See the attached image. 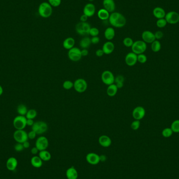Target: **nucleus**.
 <instances>
[{
	"label": "nucleus",
	"mask_w": 179,
	"mask_h": 179,
	"mask_svg": "<svg viewBox=\"0 0 179 179\" xmlns=\"http://www.w3.org/2000/svg\"><path fill=\"white\" fill-rule=\"evenodd\" d=\"M109 22L110 25L116 28H122L126 24V19L122 14L119 12L110 13L109 17Z\"/></svg>",
	"instance_id": "obj_1"
},
{
	"label": "nucleus",
	"mask_w": 179,
	"mask_h": 179,
	"mask_svg": "<svg viewBox=\"0 0 179 179\" xmlns=\"http://www.w3.org/2000/svg\"><path fill=\"white\" fill-rule=\"evenodd\" d=\"M38 13L43 18H48L52 15V6L48 2H43L40 4L38 7Z\"/></svg>",
	"instance_id": "obj_2"
},
{
	"label": "nucleus",
	"mask_w": 179,
	"mask_h": 179,
	"mask_svg": "<svg viewBox=\"0 0 179 179\" xmlns=\"http://www.w3.org/2000/svg\"><path fill=\"white\" fill-rule=\"evenodd\" d=\"M48 124L44 121L35 122L31 126V129L35 131L37 135H42L48 131Z\"/></svg>",
	"instance_id": "obj_3"
},
{
	"label": "nucleus",
	"mask_w": 179,
	"mask_h": 179,
	"mask_svg": "<svg viewBox=\"0 0 179 179\" xmlns=\"http://www.w3.org/2000/svg\"><path fill=\"white\" fill-rule=\"evenodd\" d=\"M132 52L136 54H144L146 51L147 48V44L143 40H137L134 42L133 46H131Z\"/></svg>",
	"instance_id": "obj_4"
},
{
	"label": "nucleus",
	"mask_w": 179,
	"mask_h": 179,
	"mask_svg": "<svg viewBox=\"0 0 179 179\" xmlns=\"http://www.w3.org/2000/svg\"><path fill=\"white\" fill-rule=\"evenodd\" d=\"M91 26L88 22H80L75 26V31L79 35L84 36L89 35Z\"/></svg>",
	"instance_id": "obj_5"
},
{
	"label": "nucleus",
	"mask_w": 179,
	"mask_h": 179,
	"mask_svg": "<svg viewBox=\"0 0 179 179\" xmlns=\"http://www.w3.org/2000/svg\"><path fill=\"white\" fill-rule=\"evenodd\" d=\"M26 122L27 119L25 116L19 115L13 119V125L16 130H23L25 129V127L27 126Z\"/></svg>",
	"instance_id": "obj_6"
},
{
	"label": "nucleus",
	"mask_w": 179,
	"mask_h": 179,
	"mask_svg": "<svg viewBox=\"0 0 179 179\" xmlns=\"http://www.w3.org/2000/svg\"><path fill=\"white\" fill-rule=\"evenodd\" d=\"M88 83L86 80L82 78H79L75 80L73 82V88L75 91L82 93L86 91L88 89Z\"/></svg>",
	"instance_id": "obj_7"
},
{
	"label": "nucleus",
	"mask_w": 179,
	"mask_h": 179,
	"mask_svg": "<svg viewBox=\"0 0 179 179\" xmlns=\"http://www.w3.org/2000/svg\"><path fill=\"white\" fill-rule=\"evenodd\" d=\"M68 56L69 59L73 62L79 61L81 59L82 54L81 49L80 48L74 47L68 50Z\"/></svg>",
	"instance_id": "obj_8"
},
{
	"label": "nucleus",
	"mask_w": 179,
	"mask_h": 179,
	"mask_svg": "<svg viewBox=\"0 0 179 179\" xmlns=\"http://www.w3.org/2000/svg\"><path fill=\"white\" fill-rule=\"evenodd\" d=\"M115 78L113 73L110 70H105L101 75L102 82L107 86L114 84Z\"/></svg>",
	"instance_id": "obj_9"
},
{
	"label": "nucleus",
	"mask_w": 179,
	"mask_h": 179,
	"mask_svg": "<svg viewBox=\"0 0 179 179\" xmlns=\"http://www.w3.org/2000/svg\"><path fill=\"white\" fill-rule=\"evenodd\" d=\"M13 138L17 142L21 144H23L28 139V133L24 129L16 130L13 134Z\"/></svg>",
	"instance_id": "obj_10"
},
{
	"label": "nucleus",
	"mask_w": 179,
	"mask_h": 179,
	"mask_svg": "<svg viewBox=\"0 0 179 179\" xmlns=\"http://www.w3.org/2000/svg\"><path fill=\"white\" fill-rule=\"evenodd\" d=\"M49 146V141L47 138L44 136H41L36 140L35 147L39 151L46 150Z\"/></svg>",
	"instance_id": "obj_11"
},
{
	"label": "nucleus",
	"mask_w": 179,
	"mask_h": 179,
	"mask_svg": "<svg viewBox=\"0 0 179 179\" xmlns=\"http://www.w3.org/2000/svg\"><path fill=\"white\" fill-rule=\"evenodd\" d=\"M146 115V110L142 106H138L134 109L132 116L135 120L140 121L144 118Z\"/></svg>",
	"instance_id": "obj_12"
},
{
	"label": "nucleus",
	"mask_w": 179,
	"mask_h": 179,
	"mask_svg": "<svg viewBox=\"0 0 179 179\" xmlns=\"http://www.w3.org/2000/svg\"><path fill=\"white\" fill-rule=\"evenodd\" d=\"M165 19L167 23L175 24L179 22V14L175 11H170L166 14Z\"/></svg>",
	"instance_id": "obj_13"
},
{
	"label": "nucleus",
	"mask_w": 179,
	"mask_h": 179,
	"mask_svg": "<svg viewBox=\"0 0 179 179\" xmlns=\"http://www.w3.org/2000/svg\"><path fill=\"white\" fill-rule=\"evenodd\" d=\"M125 62L128 66L133 67L138 62L137 54L133 52L128 53L125 56Z\"/></svg>",
	"instance_id": "obj_14"
},
{
	"label": "nucleus",
	"mask_w": 179,
	"mask_h": 179,
	"mask_svg": "<svg viewBox=\"0 0 179 179\" xmlns=\"http://www.w3.org/2000/svg\"><path fill=\"white\" fill-rule=\"evenodd\" d=\"M86 160L88 163L91 165H97L100 162V156L94 152H90L87 154Z\"/></svg>",
	"instance_id": "obj_15"
},
{
	"label": "nucleus",
	"mask_w": 179,
	"mask_h": 179,
	"mask_svg": "<svg viewBox=\"0 0 179 179\" xmlns=\"http://www.w3.org/2000/svg\"><path fill=\"white\" fill-rule=\"evenodd\" d=\"M142 40L145 42L146 44H151L156 40L154 34L149 31H143L142 34Z\"/></svg>",
	"instance_id": "obj_16"
},
{
	"label": "nucleus",
	"mask_w": 179,
	"mask_h": 179,
	"mask_svg": "<svg viewBox=\"0 0 179 179\" xmlns=\"http://www.w3.org/2000/svg\"><path fill=\"white\" fill-rule=\"evenodd\" d=\"M95 11V6L91 3H87L84 7V14L86 15L88 17L93 16Z\"/></svg>",
	"instance_id": "obj_17"
},
{
	"label": "nucleus",
	"mask_w": 179,
	"mask_h": 179,
	"mask_svg": "<svg viewBox=\"0 0 179 179\" xmlns=\"http://www.w3.org/2000/svg\"><path fill=\"white\" fill-rule=\"evenodd\" d=\"M102 50L105 54H110L115 50V45L111 41L105 42L102 46Z\"/></svg>",
	"instance_id": "obj_18"
},
{
	"label": "nucleus",
	"mask_w": 179,
	"mask_h": 179,
	"mask_svg": "<svg viewBox=\"0 0 179 179\" xmlns=\"http://www.w3.org/2000/svg\"><path fill=\"white\" fill-rule=\"evenodd\" d=\"M98 143L103 147L107 148L112 145V139L108 136L103 135L98 138Z\"/></svg>",
	"instance_id": "obj_19"
},
{
	"label": "nucleus",
	"mask_w": 179,
	"mask_h": 179,
	"mask_svg": "<svg viewBox=\"0 0 179 179\" xmlns=\"http://www.w3.org/2000/svg\"><path fill=\"white\" fill-rule=\"evenodd\" d=\"M103 5L104 9L107 10L110 13L114 12L116 5L114 0H103Z\"/></svg>",
	"instance_id": "obj_20"
},
{
	"label": "nucleus",
	"mask_w": 179,
	"mask_h": 179,
	"mask_svg": "<svg viewBox=\"0 0 179 179\" xmlns=\"http://www.w3.org/2000/svg\"><path fill=\"white\" fill-rule=\"evenodd\" d=\"M18 165V161L16 158L15 157H10L7 159L6 161V168L10 171H14L16 169Z\"/></svg>",
	"instance_id": "obj_21"
},
{
	"label": "nucleus",
	"mask_w": 179,
	"mask_h": 179,
	"mask_svg": "<svg viewBox=\"0 0 179 179\" xmlns=\"http://www.w3.org/2000/svg\"><path fill=\"white\" fill-rule=\"evenodd\" d=\"M75 40L73 38L71 37L67 38L63 42V47L67 50H70L75 47Z\"/></svg>",
	"instance_id": "obj_22"
},
{
	"label": "nucleus",
	"mask_w": 179,
	"mask_h": 179,
	"mask_svg": "<svg viewBox=\"0 0 179 179\" xmlns=\"http://www.w3.org/2000/svg\"><path fill=\"white\" fill-rule=\"evenodd\" d=\"M66 175L68 179H77L78 172L75 167H71L67 169Z\"/></svg>",
	"instance_id": "obj_23"
},
{
	"label": "nucleus",
	"mask_w": 179,
	"mask_h": 179,
	"mask_svg": "<svg viewBox=\"0 0 179 179\" xmlns=\"http://www.w3.org/2000/svg\"><path fill=\"white\" fill-rule=\"evenodd\" d=\"M153 15L156 18L158 19H165L166 16V12L162 7H156L153 10Z\"/></svg>",
	"instance_id": "obj_24"
},
{
	"label": "nucleus",
	"mask_w": 179,
	"mask_h": 179,
	"mask_svg": "<svg viewBox=\"0 0 179 179\" xmlns=\"http://www.w3.org/2000/svg\"><path fill=\"white\" fill-rule=\"evenodd\" d=\"M104 37L108 41H111L115 36V31L113 27H107L104 31Z\"/></svg>",
	"instance_id": "obj_25"
},
{
	"label": "nucleus",
	"mask_w": 179,
	"mask_h": 179,
	"mask_svg": "<svg viewBox=\"0 0 179 179\" xmlns=\"http://www.w3.org/2000/svg\"><path fill=\"white\" fill-rule=\"evenodd\" d=\"M91 44V38L88 36H85L82 38L79 42L80 47L82 49H88L89 48Z\"/></svg>",
	"instance_id": "obj_26"
},
{
	"label": "nucleus",
	"mask_w": 179,
	"mask_h": 179,
	"mask_svg": "<svg viewBox=\"0 0 179 179\" xmlns=\"http://www.w3.org/2000/svg\"><path fill=\"white\" fill-rule=\"evenodd\" d=\"M118 88L117 87L115 84H112L110 86H108L106 90V93L107 95L110 97H113L116 95L118 92Z\"/></svg>",
	"instance_id": "obj_27"
},
{
	"label": "nucleus",
	"mask_w": 179,
	"mask_h": 179,
	"mask_svg": "<svg viewBox=\"0 0 179 179\" xmlns=\"http://www.w3.org/2000/svg\"><path fill=\"white\" fill-rule=\"evenodd\" d=\"M43 161L40 157L35 156L31 158V163L33 167L36 168H40L43 166Z\"/></svg>",
	"instance_id": "obj_28"
},
{
	"label": "nucleus",
	"mask_w": 179,
	"mask_h": 179,
	"mask_svg": "<svg viewBox=\"0 0 179 179\" xmlns=\"http://www.w3.org/2000/svg\"><path fill=\"white\" fill-rule=\"evenodd\" d=\"M110 15V13L104 8H101L98 11V17L102 21H105L108 19Z\"/></svg>",
	"instance_id": "obj_29"
},
{
	"label": "nucleus",
	"mask_w": 179,
	"mask_h": 179,
	"mask_svg": "<svg viewBox=\"0 0 179 179\" xmlns=\"http://www.w3.org/2000/svg\"><path fill=\"white\" fill-rule=\"evenodd\" d=\"M38 156L44 161H48L51 158V154L46 150L40 151L38 153Z\"/></svg>",
	"instance_id": "obj_30"
},
{
	"label": "nucleus",
	"mask_w": 179,
	"mask_h": 179,
	"mask_svg": "<svg viewBox=\"0 0 179 179\" xmlns=\"http://www.w3.org/2000/svg\"><path fill=\"white\" fill-rule=\"evenodd\" d=\"M124 81H125V78L123 75H118L115 78L114 84H116V86L119 89L123 88L124 87Z\"/></svg>",
	"instance_id": "obj_31"
},
{
	"label": "nucleus",
	"mask_w": 179,
	"mask_h": 179,
	"mask_svg": "<svg viewBox=\"0 0 179 179\" xmlns=\"http://www.w3.org/2000/svg\"><path fill=\"white\" fill-rule=\"evenodd\" d=\"M16 110L17 112L19 115L25 116L28 110L27 109V107L25 105L21 104L18 105L17 107Z\"/></svg>",
	"instance_id": "obj_32"
},
{
	"label": "nucleus",
	"mask_w": 179,
	"mask_h": 179,
	"mask_svg": "<svg viewBox=\"0 0 179 179\" xmlns=\"http://www.w3.org/2000/svg\"><path fill=\"white\" fill-rule=\"evenodd\" d=\"M151 50L154 52H159L161 48V45L160 42L158 40H155L154 42H152L151 46Z\"/></svg>",
	"instance_id": "obj_33"
},
{
	"label": "nucleus",
	"mask_w": 179,
	"mask_h": 179,
	"mask_svg": "<svg viewBox=\"0 0 179 179\" xmlns=\"http://www.w3.org/2000/svg\"><path fill=\"white\" fill-rule=\"evenodd\" d=\"M37 116V112L36 110H35V109H30L27 111L25 117L27 119H35Z\"/></svg>",
	"instance_id": "obj_34"
},
{
	"label": "nucleus",
	"mask_w": 179,
	"mask_h": 179,
	"mask_svg": "<svg viewBox=\"0 0 179 179\" xmlns=\"http://www.w3.org/2000/svg\"><path fill=\"white\" fill-rule=\"evenodd\" d=\"M171 128L173 133H179V119H177L173 121L171 124Z\"/></svg>",
	"instance_id": "obj_35"
},
{
	"label": "nucleus",
	"mask_w": 179,
	"mask_h": 179,
	"mask_svg": "<svg viewBox=\"0 0 179 179\" xmlns=\"http://www.w3.org/2000/svg\"><path fill=\"white\" fill-rule=\"evenodd\" d=\"M173 133L171 128H166L162 131V135L164 137L169 138L172 135Z\"/></svg>",
	"instance_id": "obj_36"
},
{
	"label": "nucleus",
	"mask_w": 179,
	"mask_h": 179,
	"mask_svg": "<svg viewBox=\"0 0 179 179\" xmlns=\"http://www.w3.org/2000/svg\"><path fill=\"white\" fill-rule=\"evenodd\" d=\"M133 40L130 37H126L123 40V45L126 47H131L134 44Z\"/></svg>",
	"instance_id": "obj_37"
},
{
	"label": "nucleus",
	"mask_w": 179,
	"mask_h": 179,
	"mask_svg": "<svg viewBox=\"0 0 179 179\" xmlns=\"http://www.w3.org/2000/svg\"><path fill=\"white\" fill-rule=\"evenodd\" d=\"M63 89L66 90H71L73 88V82L70 80H66L63 83Z\"/></svg>",
	"instance_id": "obj_38"
},
{
	"label": "nucleus",
	"mask_w": 179,
	"mask_h": 179,
	"mask_svg": "<svg viewBox=\"0 0 179 179\" xmlns=\"http://www.w3.org/2000/svg\"><path fill=\"white\" fill-rule=\"evenodd\" d=\"M167 24V22L165 19H158L156 22V25L157 27L159 28H163Z\"/></svg>",
	"instance_id": "obj_39"
},
{
	"label": "nucleus",
	"mask_w": 179,
	"mask_h": 179,
	"mask_svg": "<svg viewBox=\"0 0 179 179\" xmlns=\"http://www.w3.org/2000/svg\"><path fill=\"white\" fill-rule=\"evenodd\" d=\"M137 61L138 62H139L140 63H145L147 61V57L146 56V54H138Z\"/></svg>",
	"instance_id": "obj_40"
},
{
	"label": "nucleus",
	"mask_w": 179,
	"mask_h": 179,
	"mask_svg": "<svg viewBox=\"0 0 179 179\" xmlns=\"http://www.w3.org/2000/svg\"><path fill=\"white\" fill-rule=\"evenodd\" d=\"M140 126V122L138 120H135L131 123V127L134 131H137L139 128Z\"/></svg>",
	"instance_id": "obj_41"
},
{
	"label": "nucleus",
	"mask_w": 179,
	"mask_h": 179,
	"mask_svg": "<svg viewBox=\"0 0 179 179\" xmlns=\"http://www.w3.org/2000/svg\"><path fill=\"white\" fill-rule=\"evenodd\" d=\"M100 33V31L96 27H91L89 35L91 36L92 37L98 36Z\"/></svg>",
	"instance_id": "obj_42"
},
{
	"label": "nucleus",
	"mask_w": 179,
	"mask_h": 179,
	"mask_svg": "<svg viewBox=\"0 0 179 179\" xmlns=\"http://www.w3.org/2000/svg\"><path fill=\"white\" fill-rule=\"evenodd\" d=\"M48 3L52 7H58L60 5L61 0H48Z\"/></svg>",
	"instance_id": "obj_43"
},
{
	"label": "nucleus",
	"mask_w": 179,
	"mask_h": 179,
	"mask_svg": "<svg viewBox=\"0 0 179 179\" xmlns=\"http://www.w3.org/2000/svg\"><path fill=\"white\" fill-rule=\"evenodd\" d=\"M24 149V147L23 146V144H21V143H19L17 142L14 146V149L15 151H18V152H20L23 151Z\"/></svg>",
	"instance_id": "obj_44"
},
{
	"label": "nucleus",
	"mask_w": 179,
	"mask_h": 179,
	"mask_svg": "<svg viewBox=\"0 0 179 179\" xmlns=\"http://www.w3.org/2000/svg\"><path fill=\"white\" fill-rule=\"evenodd\" d=\"M154 36L156 38V40H161L163 38V31H157L155 33H154Z\"/></svg>",
	"instance_id": "obj_45"
},
{
	"label": "nucleus",
	"mask_w": 179,
	"mask_h": 179,
	"mask_svg": "<svg viewBox=\"0 0 179 179\" xmlns=\"http://www.w3.org/2000/svg\"><path fill=\"white\" fill-rule=\"evenodd\" d=\"M37 136V134L36 133L35 131L31 130V131H29L28 133V137L29 139H34Z\"/></svg>",
	"instance_id": "obj_46"
},
{
	"label": "nucleus",
	"mask_w": 179,
	"mask_h": 179,
	"mask_svg": "<svg viewBox=\"0 0 179 179\" xmlns=\"http://www.w3.org/2000/svg\"><path fill=\"white\" fill-rule=\"evenodd\" d=\"M91 40L92 44L96 45L100 43V39L98 36H95V37H92L91 38Z\"/></svg>",
	"instance_id": "obj_47"
},
{
	"label": "nucleus",
	"mask_w": 179,
	"mask_h": 179,
	"mask_svg": "<svg viewBox=\"0 0 179 179\" xmlns=\"http://www.w3.org/2000/svg\"><path fill=\"white\" fill-rule=\"evenodd\" d=\"M104 54V52L102 49H98L95 51L96 56H97L98 57H101L103 56Z\"/></svg>",
	"instance_id": "obj_48"
},
{
	"label": "nucleus",
	"mask_w": 179,
	"mask_h": 179,
	"mask_svg": "<svg viewBox=\"0 0 179 179\" xmlns=\"http://www.w3.org/2000/svg\"><path fill=\"white\" fill-rule=\"evenodd\" d=\"M88 17L85 14L82 15L81 16H80V19L81 22H87V20H88Z\"/></svg>",
	"instance_id": "obj_49"
},
{
	"label": "nucleus",
	"mask_w": 179,
	"mask_h": 179,
	"mask_svg": "<svg viewBox=\"0 0 179 179\" xmlns=\"http://www.w3.org/2000/svg\"><path fill=\"white\" fill-rule=\"evenodd\" d=\"M81 51L82 56V57L87 56L89 54V51H88V49H82Z\"/></svg>",
	"instance_id": "obj_50"
},
{
	"label": "nucleus",
	"mask_w": 179,
	"mask_h": 179,
	"mask_svg": "<svg viewBox=\"0 0 179 179\" xmlns=\"http://www.w3.org/2000/svg\"><path fill=\"white\" fill-rule=\"evenodd\" d=\"M31 154H34V155L37 154L38 153H39V152H40L39 150L36 147H34L33 148H31Z\"/></svg>",
	"instance_id": "obj_51"
},
{
	"label": "nucleus",
	"mask_w": 179,
	"mask_h": 179,
	"mask_svg": "<svg viewBox=\"0 0 179 179\" xmlns=\"http://www.w3.org/2000/svg\"><path fill=\"white\" fill-rule=\"evenodd\" d=\"M34 119H27V122H26V124H27V126H32L34 124Z\"/></svg>",
	"instance_id": "obj_52"
},
{
	"label": "nucleus",
	"mask_w": 179,
	"mask_h": 179,
	"mask_svg": "<svg viewBox=\"0 0 179 179\" xmlns=\"http://www.w3.org/2000/svg\"><path fill=\"white\" fill-rule=\"evenodd\" d=\"M23 145L24 148L27 149V148H29V147H30V143L27 140V141H26L24 142H23Z\"/></svg>",
	"instance_id": "obj_53"
},
{
	"label": "nucleus",
	"mask_w": 179,
	"mask_h": 179,
	"mask_svg": "<svg viewBox=\"0 0 179 179\" xmlns=\"http://www.w3.org/2000/svg\"><path fill=\"white\" fill-rule=\"evenodd\" d=\"M100 161L104 162L106 160V157L105 155H101L100 156Z\"/></svg>",
	"instance_id": "obj_54"
},
{
	"label": "nucleus",
	"mask_w": 179,
	"mask_h": 179,
	"mask_svg": "<svg viewBox=\"0 0 179 179\" xmlns=\"http://www.w3.org/2000/svg\"><path fill=\"white\" fill-rule=\"evenodd\" d=\"M3 92H4L3 89L2 88V86L0 85V96L2 95L3 93Z\"/></svg>",
	"instance_id": "obj_55"
},
{
	"label": "nucleus",
	"mask_w": 179,
	"mask_h": 179,
	"mask_svg": "<svg viewBox=\"0 0 179 179\" xmlns=\"http://www.w3.org/2000/svg\"><path fill=\"white\" fill-rule=\"evenodd\" d=\"M90 1H93V0H89Z\"/></svg>",
	"instance_id": "obj_56"
},
{
	"label": "nucleus",
	"mask_w": 179,
	"mask_h": 179,
	"mask_svg": "<svg viewBox=\"0 0 179 179\" xmlns=\"http://www.w3.org/2000/svg\"></svg>",
	"instance_id": "obj_57"
}]
</instances>
